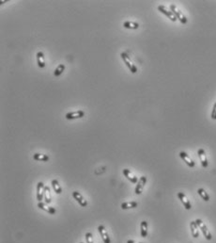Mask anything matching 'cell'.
Segmentation results:
<instances>
[{"mask_svg":"<svg viewBox=\"0 0 216 243\" xmlns=\"http://www.w3.org/2000/svg\"><path fill=\"white\" fill-rule=\"evenodd\" d=\"M64 70H65V65L64 64H59L57 67V69L54 71V77H58L59 76H61V74L64 72Z\"/></svg>","mask_w":216,"mask_h":243,"instance_id":"cell-24","label":"cell"},{"mask_svg":"<svg viewBox=\"0 0 216 243\" xmlns=\"http://www.w3.org/2000/svg\"><path fill=\"white\" fill-rule=\"evenodd\" d=\"M85 116V112L83 110H76L73 112L66 113L65 117L67 120H74V119H81Z\"/></svg>","mask_w":216,"mask_h":243,"instance_id":"cell-6","label":"cell"},{"mask_svg":"<svg viewBox=\"0 0 216 243\" xmlns=\"http://www.w3.org/2000/svg\"><path fill=\"white\" fill-rule=\"evenodd\" d=\"M37 206H38L40 209L44 210V211H46L47 213H49V214H51V215H54V214H56V212H57V210H56L55 207L49 206L47 204H44V203H41V202H39L38 205H37Z\"/></svg>","mask_w":216,"mask_h":243,"instance_id":"cell-11","label":"cell"},{"mask_svg":"<svg viewBox=\"0 0 216 243\" xmlns=\"http://www.w3.org/2000/svg\"><path fill=\"white\" fill-rule=\"evenodd\" d=\"M122 173H123V175H124L131 183H133V184H137V182H138L137 177L131 173V171H130L129 169H124L123 171H122Z\"/></svg>","mask_w":216,"mask_h":243,"instance_id":"cell-13","label":"cell"},{"mask_svg":"<svg viewBox=\"0 0 216 243\" xmlns=\"http://www.w3.org/2000/svg\"><path fill=\"white\" fill-rule=\"evenodd\" d=\"M180 158L186 163V165L187 166H189L190 168H194L195 166H196V163H195V161H193L191 159V157L185 153V152H183V151H181V152H180Z\"/></svg>","mask_w":216,"mask_h":243,"instance_id":"cell-10","label":"cell"},{"mask_svg":"<svg viewBox=\"0 0 216 243\" xmlns=\"http://www.w3.org/2000/svg\"><path fill=\"white\" fill-rule=\"evenodd\" d=\"M85 237H86V241H87V243H93V237H92V234H91L90 232L86 233Z\"/></svg>","mask_w":216,"mask_h":243,"instance_id":"cell-25","label":"cell"},{"mask_svg":"<svg viewBox=\"0 0 216 243\" xmlns=\"http://www.w3.org/2000/svg\"><path fill=\"white\" fill-rule=\"evenodd\" d=\"M121 59H122L123 62H124L125 65L129 68V70L131 71L132 74H135V73L137 72V67H136V65H135L134 63H133V62L131 61L129 56H128L126 53H121Z\"/></svg>","mask_w":216,"mask_h":243,"instance_id":"cell-2","label":"cell"},{"mask_svg":"<svg viewBox=\"0 0 216 243\" xmlns=\"http://www.w3.org/2000/svg\"><path fill=\"white\" fill-rule=\"evenodd\" d=\"M138 205L137 202H134V201H132V202H125V203H122L121 204V209H132V208H136Z\"/></svg>","mask_w":216,"mask_h":243,"instance_id":"cell-19","label":"cell"},{"mask_svg":"<svg viewBox=\"0 0 216 243\" xmlns=\"http://www.w3.org/2000/svg\"><path fill=\"white\" fill-rule=\"evenodd\" d=\"M44 187L45 186L42 182H39L37 184V200H38V202H41L43 200Z\"/></svg>","mask_w":216,"mask_h":243,"instance_id":"cell-12","label":"cell"},{"mask_svg":"<svg viewBox=\"0 0 216 243\" xmlns=\"http://www.w3.org/2000/svg\"><path fill=\"white\" fill-rule=\"evenodd\" d=\"M146 183H147V176H145V175L141 176L138 179V182H137L136 187L134 188V192H135L136 195H140V194L142 193L143 188H144V187H145Z\"/></svg>","mask_w":216,"mask_h":243,"instance_id":"cell-4","label":"cell"},{"mask_svg":"<svg viewBox=\"0 0 216 243\" xmlns=\"http://www.w3.org/2000/svg\"><path fill=\"white\" fill-rule=\"evenodd\" d=\"M126 243H142V242H137L135 240H133V239H130V240H127Z\"/></svg>","mask_w":216,"mask_h":243,"instance_id":"cell-27","label":"cell"},{"mask_svg":"<svg viewBox=\"0 0 216 243\" xmlns=\"http://www.w3.org/2000/svg\"><path fill=\"white\" fill-rule=\"evenodd\" d=\"M37 63H38V66L40 68H44L46 63H45V60H44V55L42 52H38L37 55Z\"/></svg>","mask_w":216,"mask_h":243,"instance_id":"cell-18","label":"cell"},{"mask_svg":"<svg viewBox=\"0 0 216 243\" xmlns=\"http://www.w3.org/2000/svg\"><path fill=\"white\" fill-rule=\"evenodd\" d=\"M178 198L180 199V201L182 203L183 206H184L187 210H189V209L192 208V205H191L189 199L186 197V195H185L183 192H178Z\"/></svg>","mask_w":216,"mask_h":243,"instance_id":"cell-9","label":"cell"},{"mask_svg":"<svg viewBox=\"0 0 216 243\" xmlns=\"http://www.w3.org/2000/svg\"><path fill=\"white\" fill-rule=\"evenodd\" d=\"M140 234L142 237L148 236V222L143 221L140 223Z\"/></svg>","mask_w":216,"mask_h":243,"instance_id":"cell-17","label":"cell"},{"mask_svg":"<svg viewBox=\"0 0 216 243\" xmlns=\"http://www.w3.org/2000/svg\"><path fill=\"white\" fill-rule=\"evenodd\" d=\"M190 229H191V233H192V236H193L195 238H197L199 236V232H198V226L196 223V221L194 222H191L190 223Z\"/></svg>","mask_w":216,"mask_h":243,"instance_id":"cell-16","label":"cell"},{"mask_svg":"<svg viewBox=\"0 0 216 243\" xmlns=\"http://www.w3.org/2000/svg\"><path fill=\"white\" fill-rule=\"evenodd\" d=\"M51 184H52V187H53L54 191H55L57 194H61V192H62V188H61V186L59 185L58 181L56 180V179H54V180L51 181Z\"/></svg>","mask_w":216,"mask_h":243,"instance_id":"cell-22","label":"cell"},{"mask_svg":"<svg viewBox=\"0 0 216 243\" xmlns=\"http://www.w3.org/2000/svg\"><path fill=\"white\" fill-rule=\"evenodd\" d=\"M98 232L100 233L101 236H102V239L104 241V243H111V239H110V236L105 229V227L104 225H99L98 226Z\"/></svg>","mask_w":216,"mask_h":243,"instance_id":"cell-7","label":"cell"},{"mask_svg":"<svg viewBox=\"0 0 216 243\" xmlns=\"http://www.w3.org/2000/svg\"><path fill=\"white\" fill-rule=\"evenodd\" d=\"M196 223H197L198 228L201 230L202 234L204 235L205 238H206L207 240H211V239H212V235H211V233L210 232V230L208 229V227L206 226V224L200 220V219H197Z\"/></svg>","mask_w":216,"mask_h":243,"instance_id":"cell-1","label":"cell"},{"mask_svg":"<svg viewBox=\"0 0 216 243\" xmlns=\"http://www.w3.org/2000/svg\"><path fill=\"white\" fill-rule=\"evenodd\" d=\"M211 119L212 120H216V103L213 105V108H212V111H211V115H210Z\"/></svg>","mask_w":216,"mask_h":243,"instance_id":"cell-26","label":"cell"},{"mask_svg":"<svg viewBox=\"0 0 216 243\" xmlns=\"http://www.w3.org/2000/svg\"><path fill=\"white\" fill-rule=\"evenodd\" d=\"M43 200L45 202V204L49 205L52 202V198H51V191H50V188L48 186L44 187V194H43Z\"/></svg>","mask_w":216,"mask_h":243,"instance_id":"cell-15","label":"cell"},{"mask_svg":"<svg viewBox=\"0 0 216 243\" xmlns=\"http://www.w3.org/2000/svg\"><path fill=\"white\" fill-rule=\"evenodd\" d=\"M197 193L199 194V196L206 202L210 201V196H209V194L207 193V191L204 189V188H198L197 189Z\"/></svg>","mask_w":216,"mask_h":243,"instance_id":"cell-23","label":"cell"},{"mask_svg":"<svg viewBox=\"0 0 216 243\" xmlns=\"http://www.w3.org/2000/svg\"><path fill=\"white\" fill-rule=\"evenodd\" d=\"M33 159L36 160V161H42V162H46L49 160V157L47 155H44V154H39V153H36L33 155Z\"/></svg>","mask_w":216,"mask_h":243,"instance_id":"cell-21","label":"cell"},{"mask_svg":"<svg viewBox=\"0 0 216 243\" xmlns=\"http://www.w3.org/2000/svg\"><path fill=\"white\" fill-rule=\"evenodd\" d=\"M158 11H160V12H162L163 14H164L166 17H168L172 22H176L178 19L176 18V16L172 13V11H167L166 10V8L164 7V6H163V5H160V6H158Z\"/></svg>","mask_w":216,"mask_h":243,"instance_id":"cell-8","label":"cell"},{"mask_svg":"<svg viewBox=\"0 0 216 243\" xmlns=\"http://www.w3.org/2000/svg\"><path fill=\"white\" fill-rule=\"evenodd\" d=\"M197 155H198V157L201 161V165L203 168H207L209 166V163H208V159L206 157V153L204 151V149H198L197 151Z\"/></svg>","mask_w":216,"mask_h":243,"instance_id":"cell-14","label":"cell"},{"mask_svg":"<svg viewBox=\"0 0 216 243\" xmlns=\"http://www.w3.org/2000/svg\"><path fill=\"white\" fill-rule=\"evenodd\" d=\"M170 11H172V13L176 16V18L178 20H180V22L181 24H183V25H185V24H187V18L182 14V12L177 9V7L175 5H170Z\"/></svg>","mask_w":216,"mask_h":243,"instance_id":"cell-3","label":"cell"},{"mask_svg":"<svg viewBox=\"0 0 216 243\" xmlns=\"http://www.w3.org/2000/svg\"><path fill=\"white\" fill-rule=\"evenodd\" d=\"M123 27L127 29H137L139 28V24L135 22L126 21L123 23Z\"/></svg>","mask_w":216,"mask_h":243,"instance_id":"cell-20","label":"cell"},{"mask_svg":"<svg viewBox=\"0 0 216 243\" xmlns=\"http://www.w3.org/2000/svg\"><path fill=\"white\" fill-rule=\"evenodd\" d=\"M79 243H84V242H79Z\"/></svg>","mask_w":216,"mask_h":243,"instance_id":"cell-28","label":"cell"},{"mask_svg":"<svg viewBox=\"0 0 216 243\" xmlns=\"http://www.w3.org/2000/svg\"><path fill=\"white\" fill-rule=\"evenodd\" d=\"M73 197L74 199H75V201L83 207L87 206V201L84 198V196L79 192V191H74L73 192Z\"/></svg>","mask_w":216,"mask_h":243,"instance_id":"cell-5","label":"cell"}]
</instances>
